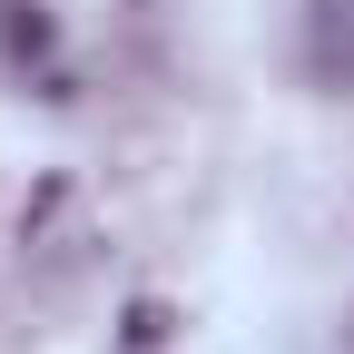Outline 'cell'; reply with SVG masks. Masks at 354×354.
I'll return each mask as SVG.
<instances>
[{
	"mask_svg": "<svg viewBox=\"0 0 354 354\" xmlns=\"http://www.w3.org/2000/svg\"><path fill=\"white\" fill-rule=\"evenodd\" d=\"M305 59L325 88L354 99V0H305Z\"/></svg>",
	"mask_w": 354,
	"mask_h": 354,
	"instance_id": "cell-1",
	"label": "cell"
}]
</instances>
